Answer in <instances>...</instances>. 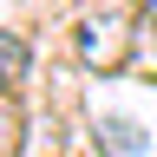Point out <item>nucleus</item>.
I'll return each instance as SVG.
<instances>
[{
    "instance_id": "nucleus-5",
    "label": "nucleus",
    "mask_w": 157,
    "mask_h": 157,
    "mask_svg": "<svg viewBox=\"0 0 157 157\" xmlns=\"http://www.w3.org/2000/svg\"><path fill=\"white\" fill-rule=\"evenodd\" d=\"M144 26H151V33H157V0H144Z\"/></svg>"
},
{
    "instance_id": "nucleus-2",
    "label": "nucleus",
    "mask_w": 157,
    "mask_h": 157,
    "mask_svg": "<svg viewBox=\"0 0 157 157\" xmlns=\"http://www.w3.org/2000/svg\"><path fill=\"white\" fill-rule=\"evenodd\" d=\"M26 78V39H13V33H0V92L20 85Z\"/></svg>"
},
{
    "instance_id": "nucleus-1",
    "label": "nucleus",
    "mask_w": 157,
    "mask_h": 157,
    "mask_svg": "<svg viewBox=\"0 0 157 157\" xmlns=\"http://www.w3.org/2000/svg\"><path fill=\"white\" fill-rule=\"evenodd\" d=\"M131 39H137L131 20L92 13V20H78V26H72V52H78V66H85V72H118V66L131 59Z\"/></svg>"
},
{
    "instance_id": "nucleus-4",
    "label": "nucleus",
    "mask_w": 157,
    "mask_h": 157,
    "mask_svg": "<svg viewBox=\"0 0 157 157\" xmlns=\"http://www.w3.org/2000/svg\"><path fill=\"white\" fill-rule=\"evenodd\" d=\"M0 157H20V105L0 92Z\"/></svg>"
},
{
    "instance_id": "nucleus-3",
    "label": "nucleus",
    "mask_w": 157,
    "mask_h": 157,
    "mask_svg": "<svg viewBox=\"0 0 157 157\" xmlns=\"http://www.w3.org/2000/svg\"><path fill=\"white\" fill-rule=\"evenodd\" d=\"M98 144L111 157H137V124L131 118H111V124H98Z\"/></svg>"
}]
</instances>
